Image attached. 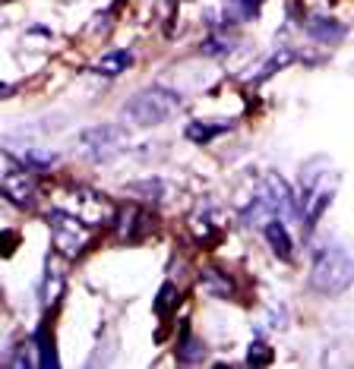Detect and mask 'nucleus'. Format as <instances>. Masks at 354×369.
Instances as JSON below:
<instances>
[{"label":"nucleus","instance_id":"b1692460","mask_svg":"<svg viewBox=\"0 0 354 369\" xmlns=\"http://www.w3.org/2000/svg\"><path fill=\"white\" fill-rule=\"evenodd\" d=\"M19 240V234L16 231H6L4 237H0V256H10L13 253V243Z\"/></svg>","mask_w":354,"mask_h":369},{"label":"nucleus","instance_id":"6e6552de","mask_svg":"<svg viewBox=\"0 0 354 369\" xmlns=\"http://www.w3.org/2000/svg\"><path fill=\"white\" fill-rule=\"evenodd\" d=\"M114 221H117V237H121L123 243H136L152 231V215L143 212V209H136V205H127L123 212H117Z\"/></svg>","mask_w":354,"mask_h":369},{"label":"nucleus","instance_id":"7ed1b4c3","mask_svg":"<svg viewBox=\"0 0 354 369\" xmlns=\"http://www.w3.org/2000/svg\"><path fill=\"white\" fill-rule=\"evenodd\" d=\"M48 227H51V243L54 249L66 259H76L79 253L92 243V224H86L83 218H76L66 209L48 212Z\"/></svg>","mask_w":354,"mask_h":369},{"label":"nucleus","instance_id":"412c9836","mask_svg":"<svg viewBox=\"0 0 354 369\" xmlns=\"http://www.w3.org/2000/svg\"><path fill=\"white\" fill-rule=\"evenodd\" d=\"M130 193H146L143 199H149V202H161V193H165V183H161V180L130 183Z\"/></svg>","mask_w":354,"mask_h":369},{"label":"nucleus","instance_id":"393cba45","mask_svg":"<svg viewBox=\"0 0 354 369\" xmlns=\"http://www.w3.org/2000/svg\"><path fill=\"white\" fill-rule=\"evenodd\" d=\"M13 92H16V88H13V85H4V83H0V98H10Z\"/></svg>","mask_w":354,"mask_h":369},{"label":"nucleus","instance_id":"9b49d317","mask_svg":"<svg viewBox=\"0 0 354 369\" xmlns=\"http://www.w3.org/2000/svg\"><path fill=\"white\" fill-rule=\"evenodd\" d=\"M130 66H133V54H130V51H111V54L98 57L95 73H98V76H121V73L130 70Z\"/></svg>","mask_w":354,"mask_h":369},{"label":"nucleus","instance_id":"0eeeda50","mask_svg":"<svg viewBox=\"0 0 354 369\" xmlns=\"http://www.w3.org/2000/svg\"><path fill=\"white\" fill-rule=\"evenodd\" d=\"M335 183H338L335 174H332V180H329V174H323L320 180H316L304 196H300V202H304V231H313V227L320 224L323 212L329 209L332 196H335Z\"/></svg>","mask_w":354,"mask_h":369},{"label":"nucleus","instance_id":"f03ea898","mask_svg":"<svg viewBox=\"0 0 354 369\" xmlns=\"http://www.w3.org/2000/svg\"><path fill=\"white\" fill-rule=\"evenodd\" d=\"M181 108V98L171 88H143L123 105V117H130L139 127H152V123H161Z\"/></svg>","mask_w":354,"mask_h":369},{"label":"nucleus","instance_id":"423d86ee","mask_svg":"<svg viewBox=\"0 0 354 369\" xmlns=\"http://www.w3.org/2000/svg\"><path fill=\"white\" fill-rule=\"evenodd\" d=\"M83 149L92 155V158H111L123 142H127V127L121 123H101V127H92L79 136Z\"/></svg>","mask_w":354,"mask_h":369},{"label":"nucleus","instance_id":"20e7f679","mask_svg":"<svg viewBox=\"0 0 354 369\" xmlns=\"http://www.w3.org/2000/svg\"><path fill=\"white\" fill-rule=\"evenodd\" d=\"M0 196L19 209L35 205V177L26 161H16L10 152L0 149Z\"/></svg>","mask_w":354,"mask_h":369},{"label":"nucleus","instance_id":"9d476101","mask_svg":"<svg viewBox=\"0 0 354 369\" xmlns=\"http://www.w3.org/2000/svg\"><path fill=\"white\" fill-rule=\"evenodd\" d=\"M263 234H266V240H269L272 253H275L282 262H291L294 249H291V237H288V231H285L282 221H278V218H269V224L263 227Z\"/></svg>","mask_w":354,"mask_h":369},{"label":"nucleus","instance_id":"2eb2a0df","mask_svg":"<svg viewBox=\"0 0 354 369\" xmlns=\"http://www.w3.org/2000/svg\"><path fill=\"white\" fill-rule=\"evenodd\" d=\"M203 357H206L203 341L193 338V335H183L181 344H177V360H181V363H199Z\"/></svg>","mask_w":354,"mask_h":369},{"label":"nucleus","instance_id":"4be33fe9","mask_svg":"<svg viewBox=\"0 0 354 369\" xmlns=\"http://www.w3.org/2000/svg\"><path fill=\"white\" fill-rule=\"evenodd\" d=\"M247 363L250 366H266V363H272V348L266 341H253L250 344V350H247Z\"/></svg>","mask_w":354,"mask_h":369},{"label":"nucleus","instance_id":"6ab92c4d","mask_svg":"<svg viewBox=\"0 0 354 369\" xmlns=\"http://www.w3.org/2000/svg\"><path fill=\"white\" fill-rule=\"evenodd\" d=\"M61 291H64V275H61V271H54V269H48V278H44V291H41L44 306L57 303V297H61Z\"/></svg>","mask_w":354,"mask_h":369},{"label":"nucleus","instance_id":"f8f14e48","mask_svg":"<svg viewBox=\"0 0 354 369\" xmlns=\"http://www.w3.org/2000/svg\"><path fill=\"white\" fill-rule=\"evenodd\" d=\"M266 0H225V22H247L260 16Z\"/></svg>","mask_w":354,"mask_h":369},{"label":"nucleus","instance_id":"ddd939ff","mask_svg":"<svg viewBox=\"0 0 354 369\" xmlns=\"http://www.w3.org/2000/svg\"><path fill=\"white\" fill-rule=\"evenodd\" d=\"M228 130V123H206V120H193L187 127V139L190 142H196V145H206V142H212V139L218 136V132H225Z\"/></svg>","mask_w":354,"mask_h":369},{"label":"nucleus","instance_id":"4468645a","mask_svg":"<svg viewBox=\"0 0 354 369\" xmlns=\"http://www.w3.org/2000/svg\"><path fill=\"white\" fill-rule=\"evenodd\" d=\"M190 231H193V237L203 243V246H216V243L221 240V234H218V227L212 224L206 215H193L190 218Z\"/></svg>","mask_w":354,"mask_h":369},{"label":"nucleus","instance_id":"aec40b11","mask_svg":"<svg viewBox=\"0 0 354 369\" xmlns=\"http://www.w3.org/2000/svg\"><path fill=\"white\" fill-rule=\"evenodd\" d=\"M35 344H39V350H41V366H44V369H48V366H57L54 338L48 341V326H41V328H39V335H35Z\"/></svg>","mask_w":354,"mask_h":369},{"label":"nucleus","instance_id":"1a4fd4ad","mask_svg":"<svg viewBox=\"0 0 354 369\" xmlns=\"http://www.w3.org/2000/svg\"><path fill=\"white\" fill-rule=\"evenodd\" d=\"M307 35L313 41H320V44H338L348 35V28L342 26L338 19H326V16H313L307 22Z\"/></svg>","mask_w":354,"mask_h":369},{"label":"nucleus","instance_id":"39448f33","mask_svg":"<svg viewBox=\"0 0 354 369\" xmlns=\"http://www.w3.org/2000/svg\"><path fill=\"white\" fill-rule=\"evenodd\" d=\"M66 212H73L76 218H83L86 224L98 227V224H114V215L117 209L111 205L108 196L95 193V189H73L70 196H66Z\"/></svg>","mask_w":354,"mask_h":369},{"label":"nucleus","instance_id":"f257e3e1","mask_svg":"<svg viewBox=\"0 0 354 369\" xmlns=\"http://www.w3.org/2000/svg\"><path fill=\"white\" fill-rule=\"evenodd\" d=\"M354 281V256L345 253L342 246L323 249L313 262V271H310V284L320 293H342L348 291Z\"/></svg>","mask_w":354,"mask_h":369},{"label":"nucleus","instance_id":"5701e85b","mask_svg":"<svg viewBox=\"0 0 354 369\" xmlns=\"http://www.w3.org/2000/svg\"><path fill=\"white\" fill-rule=\"evenodd\" d=\"M57 161L54 152H39V149H29L26 152V165L32 167V171H44V167H51Z\"/></svg>","mask_w":354,"mask_h":369},{"label":"nucleus","instance_id":"a211bd4d","mask_svg":"<svg viewBox=\"0 0 354 369\" xmlns=\"http://www.w3.org/2000/svg\"><path fill=\"white\" fill-rule=\"evenodd\" d=\"M234 51V41L228 38V35H221V32H212L209 38L203 41V54L206 57H221V54H231Z\"/></svg>","mask_w":354,"mask_h":369},{"label":"nucleus","instance_id":"f3484780","mask_svg":"<svg viewBox=\"0 0 354 369\" xmlns=\"http://www.w3.org/2000/svg\"><path fill=\"white\" fill-rule=\"evenodd\" d=\"M177 297H181V293H177V287H174L171 281H165V284H161L158 297H155V316H161V319H165V316H168V313H171V309L177 306Z\"/></svg>","mask_w":354,"mask_h":369},{"label":"nucleus","instance_id":"dca6fc26","mask_svg":"<svg viewBox=\"0 0 354 369\" xmlns=\"http://www.w3.org/2000/svg\"><path fill=\"white\" fill-rule=\"evenodd\" d=\"M203 287L212 297H228L231 293V281L225 275H218V269H203Z\"/></svg>","mask_w":354,"mask_h":369}]
</instances>
